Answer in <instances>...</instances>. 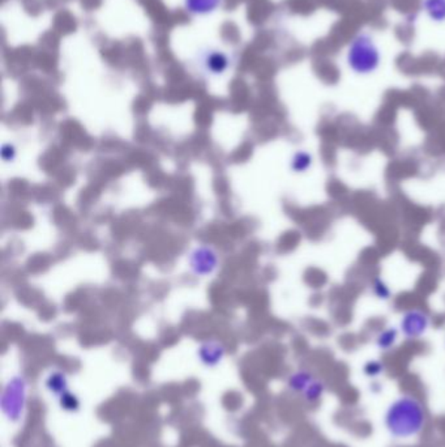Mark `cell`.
I'll list each match as a JSON object with an SVG mask.
<instances>
[{"label": "cell", "mask_w": 445, "mask_h": 447, "mask_svg": "<svg viewBox=\"0 0 445 447\" xmlns=\"http://www.w3.org/2000/svg\"><path fill=\"white\" fill-rule=\"evenodd\" d=\"M427 423L423 403L414 395H401L390 403L384 414V425L396 439L419 436Z\"/></svg>", "instance_id": "6da1fadb"}, {"label": "cell", "mask_w": 445, "mask_h": 447, "mask_svg": "<svg viewBox=\"0 0 445 447\" xmlns=\"http://www.w3.org/2000/svg\"><path fill=\"white\" fill-rule=\"evenodd\" d=\"M346 62L349 68L360 76H367L378 71L381 63V53L371 34L359 33L347 47Z\"/></svg>", "instance_id": "7a4b0ae2"}, {"label": "cell", "mask_w": 445, "mask_h": 447, "mask_svg": "<svg viewBox=\"0 0 445 447\" xmlns=\"http://www.w3.org/2000/svg\"><path fill=\"white\" fill-rule=\"evenodd\" d=\"M430 317L419 309H410L402 314L400 319V332L406 339H419L430 328Z\"/></svg>", "instance_id": "3957f363"}, {"label": "cell", "mask_w": 445, "mask_h": 447, "mask_svg": "<svg viewBox=\"0 0 445 447\" xmlns=\"http://www.w3.org/2000/svg\"><path fill=\"white\" fill-rule=\"evenodd\" d=\"M400 334V328L397 327H385L375 337V346L383 352H390L396 347Z\"/></svg>", "instance_id": "277c9868"}, {"label": "cell", "mask_w": 445, "mask_h": 447, "mask_svg": "<svg viewBox=\"0 0 445 447\" xmlns=\"http://www.w3.org/2000/svg\"><path fill=\"white\" fill-rule=\"evenodd\" d=\"M313 165V156L307 151H298L291 157L290 168L294 173H307Z\"/></svg>", "instance_id": "5b68a950"}, {"label": "cell", "mask_w": 445, "mask_h": 447, "mask_svg": "<svg viewBox=\"0 0 445 447\" xmlns=\"http://www.w3.org/2000/svg\"><path fill=\"white\" fill-rule=\"evenodd\" d=\"M423 10L435 23L445 22V0H423Z\"/></svg>", "instance_id": "8992f818"}, {"label": "cell", "mask_w": 445, "mask_h": 447, "mask_svg": "<svg viewBox=\"0 0 445 447\" xmlns=\"http://www.w3.org/2000/svg\"><path fill=\"white\" fill-rule=\"evenodd\" d=\"M371 291H372V294L380 301H390V297H392V289H390V285L385 282V280L381 279V278L374 279L372 285H371Z\"/></svg>", "instance_id": "52a82bcc"}, {"label": "cell", "mask_w": 445, "mask_h": 447, "mask_svg": "<svg viewBox=\"0 0 445 447\" xmlns=\"http://www.w3.org/2000/svg\"><path fill=\"white\" fill-rule=\"evenodd\" d=\"M315 380L312 377L311 373L307 371H299L297 374H294L290 380V385L291 389H294L295 391H306V389L311 385L312 380Z\"/></svg>", "instance_id": "ba28073f"}, {"label": "cell", "mask_w": 445, "mask_h": 447, "mask_svg": "<svg viewBox=\"0 0 445 447\" xmlns=\"http://www.w3.org/2000/svg\"><path fill=\"white\" fill-rule=\"evenodd\" d=\"M324 392H325V385H324L323 382L313 380L311 382V385L306 389L304 396H306V399L308 402L315 403L317 402L323 396Z\"/></svg>", "instance_id": "9c48e42d"}, {"label": "cell", "mask_w": 445, "mask_h": 447, "mask_svg": "<svg viewBox=\"0 0 445 447\" xmlns=\"http://www.w3.org/2000/svg\"><path fill=\"white\" fill-rule=\"evenodd\" d=\"M384 371L385 365L378 360H369L363 365V374L368 378H378Z\"/></svg>", "instance_id": "30bf717a"}]
</instances>
